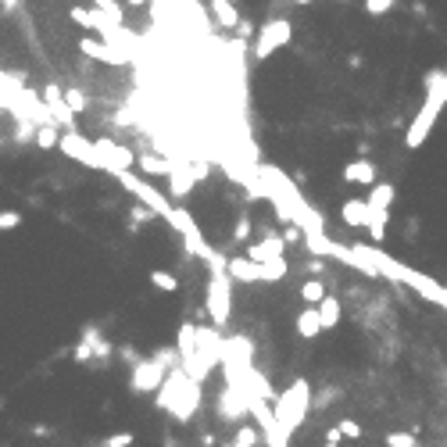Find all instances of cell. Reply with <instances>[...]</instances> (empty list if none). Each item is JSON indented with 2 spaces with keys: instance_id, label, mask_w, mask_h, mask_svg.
<instances>
[{
  "instance_id": "52a82bcc",
  "label": "cell",
  "mask_w": 447,
  "mask_h": 447,
  "mask_svg": "<svg viewBox=\"0 0 447 447\" xmlns=\"http://www.w3.org/2000/svg\"><path fill=\"white\" fill-rule=\"evenodd\" d=\"M58 147H61L72 161H79V165H90V168H101V172H104V161H101V154H97L93 140H83L79 133H61Z\"/></svg>"
},
{
  "instance_id": "2e32d148",
  "label": "cell",
  "mask_w": 447,
  "mask_h": 447,
  "mask_svg": "<svg viewBox=\"0 0 447 447\" xmlns=\"http://www.w3.org/2000/svg\"><path fill=\"white\" fill-rule=\"evenodd\" d=\"M390 204H394V186H390V183H376V186L369 190V197H365V207H369V211H390Z\"/></svg>"
},
{
  "instance_id": "e0dca14e",
  "label": "cell",
  "mask_w": 447,
  "mask_h": 447,
  "mask_svg": "<svg viewBox=\"0 0 447 447\" xmlns=\"http://www.w3.org/2000/svg\"><path fill=\"white\" fill-rule=\"evenodd\" d=\"M315 312H319V326H322V329H336V326H340V301H336V297L326 294V301L315 304Z\"/></svg>"
},
{
  "instance_id": "3957f363",
  "label": "cell",
  "mask_w": 447,
  "mask_h": 447,
  "mask_svg": "<svg viewBox=\"0 0 447 447\" xmlns=\"http://www.w3.org/2000/svg\"><path fill=\"white\" fill-rule=\"evenodd\" d=\"M115 179H118V183H122V186H125V190H129V193H133V197H136V200H140L150 215H161L165 222L172 218V211H175V207H172V200H168L165 193H158L147 179H140L136 172H115Z\"/></svg>"
},
{
  "instance_id": "d6986e66",
  "label": "cell",
  "mask_w": 447,
  "mask_h": 447,
  "mask_svg": "<svg viewBox=\"0 0 447 447\" xmlns=\"http://www.w3.org/2000/svg\"><path fill=\"white\" fill-rule=\"evenodd\" d=\"M297 333H301V340H315V336L322 333V326H319V312H315V308L304 304V312L297 315Z\"/></svg>"
},
{
  "instance_id": "7402d4cb",
  "label": "cell",
  "mask_w": 447,
  "mask_h": 447,
  "mask_svg": "<svg viewBox=\"0 0 447 447\" xmlns=\"http://www.w3.org/2000/svg\"><path fill=\"white\" fill-rule=\"evenodd\" d=\"M301 297H304L308 308L322 304V301H326V283H322V279H308V283L301 287Z\"/></svg>"
},
{
  "instance_id": "ab89813d",
  "label": "cell",
  "mask_w": 447,
  "mask_h": 447,
  "mask_svg": "<svg viewBox=\"0 0 447 447\" xmlns=\"http://www.w3.org/2000/svg\"><path fill=\"white\" fill-rule=\"evenodd\" d=\"M0 111H4V108H0Z\"/></svg>"
},
{
  "instance_id": "8fae6325",
  "label": "cell",
  "mask_w": 447,
  "mask_h": 447,
  "mask_svg": "<svg viewBox=\"0 0 447 447\" xmlns=\"http://www.w3.org/2000/svg\"><path fill=\"white\" fill-rule=\"evenodd\" d=\"M79 51H83L86 58H97V61H104V65H125V61H129V54H125V51H118V47H108L104 40H83V43H79Z\"/></svg>"
},
{
  "instance_id": "30bf717a",
  "label": "cell",
  "mask_w": 447,
  "mask_h": 447,
  "mask_svg": "<svg viewBox=\"0 0 447 447\" xmlns=\"http://www.w3.org/2000/svg\"><path fill=\"white\" fill-rule=\"evenodd\" d=\"M283 251H287V240H283V237H265V240L251 244L244 258H247V262H255V265H272V262H279V258H283Z\"/></svg>"
},
{
  "instance_id": "603a6c76",
  "label": "cell",
  "mask_w": 447,
  "mask_h": 447,
  "mask_svg": "<svg viewBox=\"0 0 447 447\" xmlns=\"http://www.w3.org/2000/svg\"><path fill=\"white\" fill-rule=\"evenodd\" d=\"M383 443H386V447H422L418 436L408 433V429H390V433L383 436Z\"/></svg>"
},
{
  "instance_id": "ba28073f",
  "label": "cell",
  "mask_w": 447,
  "mask_h": 447,
  "mask_svg": "<svg viewBox=\"0 0 447 447\" xmlns=\"http://www.w3.org/2000/svg\"><path fill=\"white\" fill-rule=\"evenodd\" d=\"M72 22H79V26H86V29H93V33H101L104 36V43L111 47V40H129V33H122L111 19H104L101 11H86V8H72Z\"/></svg>"
},
{
  "instance_id": "484cf974",
  "label": "cell",
  "mask_w": 447,
  "mask_h": 447,
  "mask_svg": "<svg viewBox=\"0 0 447 447\" xmlns=\"http://www.w3.org/2000/svg\"><path fill=\"white\" fill-rule=\"evenodd\" d=\"M93 4H97V11H101V15H104V19H111V22H115V26H118V22H122V8H118V4H115V0H93Z\"/></svg>"
},
{
  "instance_id": "5bb4252c",
  "label": "cell",
  "mask_w": 447,
  "mask_h": 447,
  "mask_svg": "<svg viewBox=\"0 0 447 447\" xmlns=\"http://www.w3.org/2000/svg\"><path fill=\"white\" fill-rule=\"evenodd\" d=\"M376 175H379L376 161H351V165L344 168V183H361V186H372V183H376Z\"/></svg>"
},
{
  "instance_id": "7a4b0ae2",
  "label": "cell",
  "mask_w": 447,
  "mask_h": 447,
  "mask_svg": "<svg viewBox=\"0 0 447 447\" xmlns=\"http://www.w3.org/2000/svg\"><path fill=\"white\" fill-rule=\"evenodd\" d=\"M168 369H183L179 351H172V347H161L154 358H140L133 365V372H129V390L133 394H154V390H161Z\"/></svg>"
},
{
  "instance_id": "d4e9b609",
  "label": "cell",
  "mask_w": 447,
  "mask_h": 447,
  "mask_svg": "<svg viewBox=\"0 0 447 447\" xmlns=\"http://www.w3.org/2000/svg\"><path fill=\"white\" fill-rule=\"evenodd\" d=\"M33 133H36V143H40V147H58V140H61V136H58V125H40V129H33Z\"/></svg>"
},
{
  "instance_id": "1f68e13d",
  "label": "cell",
  "mask_w": 447,
  "mask_h": 447,
  "mask_svg": "<svg viewBox=\"0 0 447 447\" xmlns=\"http://www.w3.org/2000/svg\"><path fill=\"white\" fill-rule=\"evenodd\" d=\"M394 8V0H365V11L369 15H386Z\"/></svg>"
},
{
  "instance_id": "8d00e7d4",
  "label": "cell",
  "mask_w": 447,
  "mask_h": 447,
  "mask_svg": "<svg viewBox=\"0 0 447 447\" xmlns=\"http://www.w3.org/2000/svg\"><path fill=\"white\" fill-rule=\"evenodd\" d=\"M129 4H143V0H129Z\"/></svg>"
},
{
  "instance_id": "d590c367",
  "label": "cell",
  "mask_w": 447,
  "mask_h": 447,
  "mask_svg": "<svg viewBox=\"0 0 447 447\" xmlns=\"http://www.w3.org/2000/svg\"><path fill=\"white\" fill-rule=\"evenodd\" d=\"M4 8H8V11H15V8H19V0H4Z\"/></svg>"
},
{
  "instance_id": "836d02e7",
  "label": "cell",
  "mask_w": 447,
  "mask_h": 447,
  "mask_svg": "<svg viewBox=\"0 0 447 447\" xmlns=\"http://www.w3.org/2000/svg\"><path fill=\"white\" fill-rule=\"evenodd\" d=\"M140 222H143V226L150 222V211H147V207H136V211H133V230L140 226Z\"/></svg>"
},
{
  "instance_id": "9c48e42d",
  "label": "cell",
  "mask_w": 447,
  "mask_h": 447,
  "mask_svg": "<svg viewBox=\"0 0 447 447\" xmlns=\"http://www.w3.org/2000/svg\"><path fill=\"white\" fill-rule=\"evenodd\" d=\"M40 101H43V108L51 111L54 125H61L65 133H72L76 115H72V111H68V104H65V90H58V83H47V86H43V93H40Z\"/></svg>"
},
{
  "instance_id": "83f0119b",
  "label": "cell",
  "mask_w": 447,
  "mask_h": 447,
  "mask_svg": "<svg viewBox=\"0 0 447 447\" xmlns=\"http://www.w3.org/2000/svg\"><path fill=\"white\" fill-rule=\"evenodd\" d=\"M65 104H68V111H72V115H83V108H86V97H83L79 90H65Z\"/></svg>"
},
{
  "instance_id": "f35d334b",
  "label": "cell",
  "mask_w": 447,
  "mask_h": 447,
  "mask_svg": "<svg viewBox=\"0 0 447 447\" xmlns=\"http://www.w3.org/2000/svg\"><path fill=\"white\" fill-rule=\"evenodd\" d=\"M222 447H237V443H222Z\"/></svg>"
},
{
  "instance_id": "f1b7e54d",
  "label": "cell",
  "mask_w": 447,
  "mask_h": 447,
  "mask_svg": "<svg viewBox=\"0 0 447 447\" xmlns=\"http://www.w3.org/2000/svg\"><path fill=\"white\" fill-rule=\"evenodd\" d=\"M233 443H237V447H255V443H258V433H255V426H240Z\"/></svg>"
},
{
  "instance_id": "44dd1931",
  "label": "cell",
  "mask_w": 447,
  "mask_h": 447,
  "mask_svg": "<svg viewBox=\"0 0 447 447\" xmlns=\"http://www.w3.org/2000/svg\"><path fill=\"white\" fill-rule=\"evenodd\" d=\"M386 222H390V211H369V218H365V230L372 233L376 244H383V237H386Z\"/></svg>"
},
{
  "instance_id": "74e56055",
  "label": "cell",
  "mask_w": 447,
  "mask_h": 447,
  "mask_svg": "<svg viewBox=\"0 0 447 447\" xmlns=\"http://www.w3.org/2000/svg\"><path fill=\"white\" fill-rule=\"evenodd\" d=\"M297 4H312V0H297Z\"/></svg>"
},
{
  "instance_id": "d6a6232c",
  "label": "cell",
  "mask_w": 447,
  "mask_h": 447,
  "mask_svg": "<svg viewBox=\"0 0 447 447\" xmlns=\"http://www.w3.org/2000/svg\"><path fill=\"white\" fill-rule=\"evenodd\" d=\"M340 440H344V436H340V429H336V426H329V429H326V440H322V447H336Z\"/></svg>"
},
{
  "instance_id": "ffe728a7",
  "label": "cell",
  "mask_w": 447,
  "mask_h": 447,
  "mask_svg": "<svg viewBox=\"0 0 447 447\" xmlns=\"http://www.w3.org/2000/svg\"><path fill=\"white\" fill-rule=\"evenodd\" d=\"M340 215H344V222H347V226H354V230H358V226H365V218H369L365 197H354V200H347Z\"/></svg>"
},
{
  "instance_id": "7c38bea8",
  "label": "cell",
  "mask_w": 447,
  "mask_h": 447,
  "mask_svg": "<svg viewBox=\"0 0 447 447\" xmlns=\"http://www.w3.org/2000/svg\"><path fill=\"white\" fill-rule=\"evenodd\" d=\"M226 276H230V279H240V283H265V276H262V265L247 262L244 255L226 262Z\"/></svg>"
},
{
  "instance_id": "6da1fadb",
  "label": "cell",
  "mask_w": 447,
  "mask_h": 447,
  "mask_svg": "<svg viewBox=\"0 0 447 447\" xmlns=\"http://www.w3.org/2000/svg\"><path fill=\"white\" fill-rule=\"evenodd\" d=\"M308 408H312V386H308V379H297L290 390H283V394L276 397V404H272V422H276V429H279L283 440H290V436L301 429Z\"/></svg>"
},
{
  "instance_id": "f546056e",
  "label": "cell",
  "mask_w": 447,
  "mask_h": 447,
  "mask_svg": "<svg viewBox=\"0 0 447 447\" xmlns=\"http://www.w3.org/2000/svg\"><path fill=\"white\" fill-rule=\"evenodd\" d=\"M136 443V433H111L104 440V447H133Z\"/></svg>"
},
{
  "instance_id": "8992f818",
  "label": "cell",
  "mask_w": 447,
  "mask_h": 447,
  "mask_svg": "<svg viewBox=\"0 0 447 447\" xmlns=\"http://www.w3.org/2000/svg\"><path fill=\"white\" fill-rule=\"evenodd\" d=\"M440 111H443V104H440V101H429V97L422 101L418 115L411 118V125H408V133H404V143H408V150H418V147L429 140V133H433V125H436Z\"/></svg>"
},
{
  "instance_id": "4fadbf2b",
  "label": "cell",
  "mask_w": 447,
  "mask_h": 447,
  "mask_svg": "<svg viewBox=\"0 0 447 447\" xmlns=\"http://www.w3.org/2000/svg\"><path fill=\"white\" fill-rule=\"evenodd\" d=\"M193 168H186V165H172V172H168V197H190V190H193Z\"/></svg>"
},
{
  "instance_id": "277c9868",
  "label": "cell",
  "mask_w": 447,
  "mask_h": 447,
  "mask_svg": "<svg viewBox=\"0 0 447 447\" xmlns=\"http://www.w3.org/2000/svg\"><path fill=\"white\" fill-rule=\"evenodd\" d=\"M207 312L215 326H226L233 315V283L226 276V269H215L207 279Z\"/></svg>"
},
{
  "instance_id": "cb8c5ba5",
  "label": "cell",
  "mask_w": 447,
  "mask_h": 447,
  "mask_svg": "<svg viewBox=\"0 0 447 447\" xmlns=\"http://www.w3.org/2000/svg\"><path fill=\"white\" fill-rule=\"evenodd\" d=\"M150 283H154L161 294H175V290H179V279H175L172 272H165V269H154V272H150Z\"/></svg>"
},
{
  "instance_id": "4dcf8cb0",
  "label": "cell",
  "mask_w": 447,
  "mask_h": 447,
  "mask_svg": "<svg viewBox=\"0 0 447 447\" xmlns=\"http://www.w3.org/2000/svg\"><path fill=\"white\" fill-rule=\"evenodd\" d=\"M19 226H22V215H19V211H0V230H4V233H8V230H19Z\"/></svg>"
},
{
  "instance_id": "9a60e30c",
  "label": "cell",
  "mask_w": 447,
  "mask_h": 447,
  "mask_svg": "<svg viewBox=\"0 0 447 447\" xmlns=\"http://www.w3.org/2000/svg\"><path fill=\"white\" fill-rule=\"evenodd\" d=\"M237 0H211V15L222 29H237L240 26V15H237Z\"/></svg>"
},
{
  "instance_id": "e575fe53",
  "label": "cell",
  "mask_w": 447,
  "mask_h": 447,
  "mask_svg": "<svg viewBox=\"0 0 447 447\" xmlns=\"http://www.w3.org/2000/svg\"><path fill=\"white\" fill-rule=\"evenodd\" d=\"M247 233H251V222H247V218H240V222H237V237L244 240Z\"/></svg>"
},
{
  "instance_id": "5b68a950",
  "label": "cell",
  "mask_w": 447,
  "mask_h": 447,
  "mask_svg": "<svg viewBox=\"0 0 447 447\" xmlns=\"http://www.w3.org/2000/svg\"><path fill=\"white\" fill-rule=\"evenodd\" d=\"M290 36H294V26H290L287 19H272V22H265V26L258 29V40L251 43V58L265 61L269 54H276L279 47H287Z\"/></svg>"
},
{
  "instance_id": "ac0fdd59",
  "label": "cell",
  "mask_w": 447,
  "mask_h": 447,
  "mask_svg": "<svg viewBox=\"0 0 447 447\" xmlns=\"http://www.w3.org/2000/svg\"><path fill=\"white\" fill-rule=\"evenodd\" d=\"M136 165H140V172H143V175H168L175 161L158 158V154H140V158H136Z\"/></svg>"
},
{
  "instance_id": "4316f807",
  "label": "cell",
  "mask_w": 447,
  "mask_h": 447,
  "mask_svg": "<svg viewBox=\"0 0 447 447\" xmlns=\"http://www.w3.org/2000/svg\"><path fill=\"white\" fill-rule=\"evenodd\" d=\"M336 429H340V436H347V440H361V422H354V418H340Z\"/></svg>"
}]
</instances>
